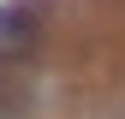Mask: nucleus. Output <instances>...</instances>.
Returning a JSON list of instances; mask_svg holds the SVG:
<instances>
[{"instance_id": "f257e3e1", "label": "nucleus", "mask_w": 125, "mask_h": 119, "mask_svg": "<svg viewBox=\"0 0 125 119\" xmlns=\"http://www.w3.org/2000/svg\"><path fill=\"white\" fill-rule=\"evenodd\" d=\"M42 42V6L36 0H6L0 6V60H30Z\"/></svg>"}]
</instances>
